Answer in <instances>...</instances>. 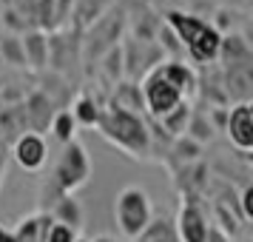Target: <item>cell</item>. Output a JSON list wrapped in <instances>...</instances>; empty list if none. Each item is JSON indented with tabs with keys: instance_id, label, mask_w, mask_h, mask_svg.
I'll return each instance as SVG.
<instances>
[{
	"instance_id": "obj_1",
	"label": "cell",
	"mask_w": 253,
	"mask_h": 242,
	"mask_svg": "<svg viewBox=\"0 0 253 242\" xmlns=\"http://www.w3.org/2000/svg\"><path fill=\"white\" fill-rule=\"evenodd\" d=\"M194 94H196V74L185 63H176V60L157 63L139 86L142 108H148V114L154 120H162L179 103H191Z\"/></svg>"
},
{
	"instance_id": "obj_2",
	"label": "cell",
	"mask_w": 253,
	"mask_h": 242,
	"mask_svg": "<svg viewBox=\"0 0 253 242\" xmlns=\"http://www.w3.org/2000/svg\"><path fill=\"white\" fill-rule=\"evenodd\" d=\"M94 128L111 145H117L123 154H128L131 160H151V154H154L151 128L145 126L142 114H134V111H126L120 105L108 103L100 108V117H97Z\"/></svg>"
},
{
	"instance_id": "obj_3",
	"label": "cell",
	"mask_w": 253,
	"mask_h": 242,
	"mask_svg": "<svg viewBox=\"0 0 253 242\" xmlns=\"http://www.w3.org/2000/svg\"><path fill=\"white\" fill-rule=\"evenodd\" d=\"M165 29L182 43L185 54L194 60V63H199V66H211V63H216L222 35H219L208 20L196 17V14L171 9V12L165 14Z\"/></svg>"
},
{
	"instance_id": "obj_4",
	"label": "cell",
	"mask_w": 253,
	"mask_h": 242,
	"mask_svg": "<svg viewBox=\"0 0 253 242\" xmlns=\"http://www.w3.org/2000/svg\"><path fill=\"white\" fill-rule=\"evenodd\" d=\"M114 219L126 240H137L139 231L154 219L151 194L145 188H139V185H126L114 199Z\"/></svg>"
},
{
	"instance_id": "obj_5",
	"label": "cell",
	"mask_w": 253,
	"mask_h": 242,
	"mask_svg": "<svg viewBox=\"0 0 253 242\" xmlns=\"http://www.w3.org/2000/svg\"><path fill=\"white\" fill-rule=\"evenodd\" d=\"M91 177V157L80 140H71L69 145H63L60 160L54 165V185L60 196H74Z\"/></svg>"
},
{
	"instance_id": "obj_6",
	"label": "cell",
	"mask_w": 253,
	"mask_h": 242,
	"mask_svg": "<svg viewBox=\"0 0 253 242\" xmlns=\"http://www.w3.org/2000/svg\"><path fill=\"white\" fill-rule=\"evenodd\" d=\"M208 228H211V217L202 208V202L196 196H182V205L176 211L173 219V231L179 242H205Z\"/></svg>"
},
{
	"instance_id": "obj_7",
	"label": "cell",
	"mask_w": 253,
	"mask_h": 242,
	"mask_svg": "<svg viewBox=\"0 0 253 242\" xmlns=\"http://www.w3.org/2000/svg\"><path fill=\"white\" fill-rule=\"evenodd\" d=\"M225 134L239 154H251L253 148V108L251 103H233L225 114Z\"/></svg>"
},
{
	"instance_id": "obj_8",
	"label": "cell",
	"mask_w": 253,
	"mask_h": 242,
	"mask_svg": "<svg viewBox=\"0 0 253 242\" xmlns=\"http://www.w3.org/2000/svg\"><path fill=\"white\" fill-rule=\"evenodd\" d=\"M54 114H57V103H54L43 89H32V92L23 97V117H26L29 131H35V134L43 137L48 131V126H51Z\"/></svg>"
},
{
	"instance_id": "obj_9",
	"label": "cell",
	"mask_w": 253,
	"mask_h": 242,
	"mask_svg": "<svg viewBox=\"0 0 253 242\" xmlns=\"http://www.w3.org/2000/svg\"><path fill=\"white\" fill-rule=\"evenodd\" d=\"M12 157L14 162L23 168V171H40L46 165V157H48V148H46V140L35 134V131H26L12 143Z\"/></svg>"
},
{
	"instance_id": "obj_10",
	"label": "cell",
	"mask_w": 253,
	"mask_h": 242,
	"mask_svg": "<svg viewBox=\"0 0 253 242\" xmlns=\"http://www.w3.org/2000/svg\"><path fill=\"white\" fill-rule=\"evenodd\" d=\"M23 43V57H26V69L32 71H43L48 66V37L40 29H26L20 35Z\"/></svg>"
},
{
	"instance_id": "obj_11",
	"label": "cell",
	"mask_w": 253,
	"mask_h": 242,
	"mask_svg": "<svg viewBox=\"0 0 253 242\" xmlns=\"http://www.w3.org/2000/svg\"><path fill=\"white\" fill-rule=\"evenodd\" d=\"M228 69L233 66H251V40L245 35H222V43H219V57Z\"/></svg>"
},
{
	"instance_id": "obj_12",
	"label": "cell",
	"mask_w": 253,
	"mask_h": 242,
	"mask_svg": "<svg viewBox=\"0 0 253 242\" xmlns=\"http://www.w3.org/2000/svg\"><path fill=\"white\" fill-rule=\"evenodd\" d=\"M29 126H26V117H23V103L17 105H0V140L3 145L9 143L12 145L14 140L26 134Z\"/></svg>"
},
{
	"instance_id": "obj_13",
	"label": "cell",
	"mask_w": 253,
	"mask_h": 242,
	"mask_svg": "<svg viewBox=\"0 0 253 242\" xmlns=\"http://www.w3.org/2000/svg\"><path fill=\"white\" fill-rule=\"evenodd\" d=\"M225 94H228L233 103H251V66H233L228 69V77H225Z\"/></svg>"
},
{
	"instance_id": "obj_14",
	"label": "cell",
	"mask_w": 253,
	"mask_h": 242,
	"mask_svg": "<svg viewBox=\"0 0 253 242\" xmlns=\"http://www.w3.org/2000/svg\"><path fill=\"white\" fill-rule=\"evenodd\" d=\"M100 108H103V105L97 103L91 94L80 92L77 97H74L69 114H71V120L77 123V128H94L97 126V117H100Z\"/></svg>"
},
{
	"instance_id": "obj_15",
	"label": "cell",
	"mask_w": 253,
	"mask_h": 242,
	"mask_svg": "<svg viewBox=\"0 0 253 242\" xmlns=\"http://www.w3.org/2000/svg\"><path fill=\"white\" fill-rule=\"evenodd\" d=\"M48 222H51L48 214H32V217H23L20 222H17V228L12 231V240L14 242H43Z\"/></svg>"
},
{
	"instance_id": "obj_16",
	"label": "cell",
	"mask_w": 253,
	"mask_h": 242,
	"mask_svg": "<svg viewBox=\"0 0 253 242\" xmlns=\"http://www.w3.org/2000/svg\"><path fill=\"white\" fill-rule=\"evenodd\" d=\"M51 222L69 225L71 231L80 234V228H83V205L74 199V196H57V202H54V208H51Z\"/></svg>"
},
{
	"instance_id": "obj_17",
	"label": "cell",
	"mask_w": 253,
	"mask_h": 242,
	"mask_svg": "<svg viewBox=\"0 0 253 242\" xmlns=\"http://www.w3.org/2000/svg\"><path fill=\"white\" fill-rule=\"evenodd\" d=\"M134 242H179V240H176L173 222H168L162 217H154L145 228L139 231V237Z\"/></svg>"
},
{
	"instance_id": "obj_18",
	"label": "cell",
	"mask_w": 253,
	"mask_h": 242,
	"mask_svg": "<svg viewBox=\"0 0 253 242\" xmlns=\"http://www.w3.org/2000/svg\"><path fill=\"white\" fill-rule=\"evenodd\" d=\"M202 154H205V148L199 143H194L191 137H185V134L171 140V157L179 165H194V162L202 160Z\"/></svg>"
},
{
	"instance_id": "obj_19",
	"label": "cell",
	"mask_w": 253,
	"mask_h": 242,
	"mask_svg": "<svg viewBox=\"0 0 253 242\" xmlns=\"http://www.w3.org/2000/svg\"><path fill=\"white\" fill-rule=\"evenodd\" d=\"M191 111H194L191 103H179L173 111H168V114L162 117V120H157V123L165 128V134H168L171 140L173 137H182L185 128H188V120H191Z\"/></svg>"
},
{
	"instance_id": "obj_20",
	"label": "cell",
	"mask_w": 253,
	"mask_h": 242,
	"mask_svg": "<svg viewBox=\"0 0 253 242\" xmlns=\"http://www.w3.org/2000/svg\"><path fill=\"white\" fill-rule=\"evenodd\" d=\"M213 123L208 120L205 111H191V120H188V128H185V137H191L194 143H199L205 148L208 143L213 140Z\"/></svg>"
},
{
	"instance_id": "obj_21",
	"label": "cell",
	"mask_w": 253,
	"mask_h": 242,
	"mask_svg": "<svg viewBox=\"0 0 253 242\" xmlns=\"http://www.w3.org/2000/svg\"><path fill=\"white\" fill-rule=\"evenodd\" d=\"M48 131L54 134V140H57L60 145H69L71 140H77V123L71 120L69 108H57V114H54V120H51Z\"/></svg>"
},
{
	"instance_id": "obj_22",
	"label": "cell",
	"mask_w": 253,
	"mask_h": 242,
	"mask_svg": "<svg viewBox=\"0 0 253 242\" xmlns=\"http://www.w3.org/2000/svg\"><path fill=\"white\" fill-rule=\"evenodd\" d=\"M0 63H9L12 69H26L23 43H20L17 35H3L0 37Z\"/></svg>"
},
{
	"instance_id": "obj_23",
	"label": "cell",
	"mask_w": 253,
	"mask_h": 242,
	"mask_svg": "<svg viewBox=\"0 0 253 242\" xmlns=\"http://www.w3.org/2000/svg\"><path fill=\"white\" fill-rule=\"evenodd\" d=\"M111 103L120 105V108H126V111H134V114H139V108H142L139 86H134V83H120V86L114 89V97H111Z\"/></svg>"
},
{
	"instance_id": "obj_24",
	"label": "cell",
	"mask_w": 253,
	"mask_h": 242,
	"mask_svg": "<svg viewBox=\"0 0 253 242\" xmlns=\"http://www.w3.org/2000/svg\"><path fill=\"white\" fill-rule=\"evenodd\" d=\"M123 69H126V51L120 46H111L108 51H105V63H103V74L108 77V80L114 83H120L123 80Z\"/></svg>"
},
{
	"instance_id": "obj_25",
	"label": "cell",
	"mask_w": 253,
	"mask_h": 242,
	"mask_svg": "<svg viewBox=\"0 0 253 242\" xmlns=\"http://www.w3.org/2000/svg\"><path fill=\"white\" fill-rule=\"evenodd\" d=\"M0 23H3V35H17V37H20L26 29H29V23L17 14V9H14L12 3L0 9Z\"/></svg>"
},
{
	"instance_id": "obj_26",
	"label": "cell",
	"mask_w": 253,
	"mask_h": 242,
	"mask_svg": "<svg viewBox=\"0 0 253 242\" xmlns=\"http://www.w3.org/2000/svg\"><path fill=\"white\" fill-rule=\"evenodd\" d=\"M77 237H80V234H77V231H71L69 225H60V222H48L43 242H74Z\"/></svg>"
},
{
	"instance_id": "obj_27",
	"label": "cell",
	"mask_w": 253,
	"mask_h": 242,
	"mask_svg": "<svg viewBox=\"0 0 253 242\" xmlns=\"http://www.w3.org/2000/svg\"><path fill=\"white\" fill-rule=\"evenodd\" d=\"M205 242H233V240H230V237H225V234H222V231H219L216 225L211 222V228H208V237H205Z\"/></svg>"
},
{
	"instance_id": "obj_28",
	"label": "cell",
	"mask_w": 253,
	"mask_h": 242,
	"mask_svg": "<svg viewBox=\"0 0 253 242\" xmlns=\"http://www.w3.org/2000/svg\"><path fill=\"white\" fill-rule=\"evenodd\" d=\"M6 160H9L6 145H0V185H3V177H6Z\"/></svg>"
},
{
	"instance_id": "obj_29",
	"label": "cell",
	"mask_w": 253,
	"mask_h": 242,
	"mask_svg": "<svg viewBox=\"0 0 253 242\" xmlns=\"http://www.w3.org/2000/svg\"><path fill=\"white\" fill-rule=\"evenodd\" d=\"M0 242H14V240H12V231L3 228V225H0Z\"/></svg>"
},
{
	"instance_id": "obj_30",
	"label": "cell",
	"mask_w": 253,
	"mask_h": 242,
	"mask_svg": "<svg viewBox=\"0 0 253 242\" xmlns=\"http://www.w3.org/2000/svg\"><path fill=\"white\" fill-rule=\"evenodd\" d=\"M91 242H123V240H114V237H97V240H91Z\"/></svg>"
},
{
	"instance_id": "obj_31",
	"label": "cell",
	"mask_w": 253,
	"mask_h": 242,
	"mask_svg": "<svg viewBox=\"0 0 253 242\" xmlns=\"http://www.w3.org/2000/svg\"><path fill=\"white\" fill-rule=\"evenodd\" d=\"M74 242H91V240H85V237H77V240H74Z\"/></svg>"
}]
</instances>
